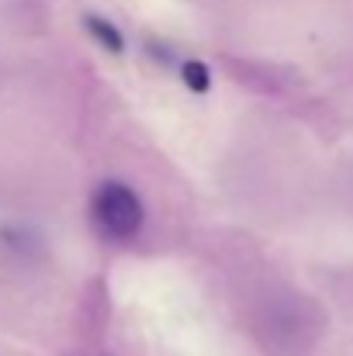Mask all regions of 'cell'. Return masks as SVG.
Here are the masks:
<instances>
[{
  "mask_svg": "<svg viewBox=\"0 0 353 356\" xmlns=\"http://www.w3.org/2000/svg\"><path fill=\"white\" fill-rule=\"evenodd\" d=\"M91 222L104 238L128 242L142 232L146 211L132 187H125L121 180H104L91 194Z\"/></svg>",
  "mask_w": 353,
  "mask_h": 356,
  "instance_id": "cell-1",
  "label": "cell"
},
{
  "mask_svg": "<svg viewBox=\"0 0 353 356\" xmlns=\"http://www.w3.org/2000/svg\"><path fill=\"white\" fill-rule=\"evenodd\" d=\"M180 80L191 94H208L212 90V70L201 63V59H187L180 63Z\"/></svg>",
  "mask_w": 353,
  "mask_h": 356,
  "instance_id": "cell-3",
  "label": "cell"
},
{
  "mask_svg": "<svg viewBox=\"0 0 353 356\" xmlns=\"http://www.w3.org/2000/svg\"><path fill=\"white\" fill-rule=\"evenodd\" d=\"M84 28H87V35H91L101 49H108L111 56H121V52H125V35L118 31L115 21H108V17H101V14H84Z\"/></svg>",
  "mask_w": 353,
  "mask_h": 356,
  "instance_id": "cell-2",
  "label": "cell"
}]
</instances>
